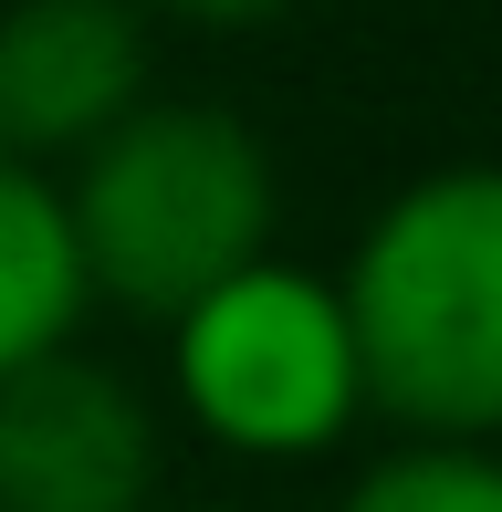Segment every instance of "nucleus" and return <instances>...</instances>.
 Instances as JSON below:
<instances>
[{"label": "nucleus", "mask_w": 502, "mask_h": 512, "mask_svg": "<svg viewBox=\"0 0 502 512\" xmlns=\"http://www.w3.org/2000/svg\"><path fill=\"white\" fill-rule=\"evenodd\" d=\"M136 11H168V21H199V32H251V21H283L293 0H136Z\"/></svg>", "instance_id": "6e6552de"}, {"label": "nucleus", "mask_w": 502, "mask_h": 512, "mask_svg": "<svg viewBox=\"0 0 502 512\" xmlns=\"http://www.w3.org/2000/svg\"><path fill=\"white\" fill-rule=\"evenodd\" d=\"M168 398L231 460H262V471L335 460L367 418V366H356V324H346L335 272L262 251L231 283H210L199 304H178L168 314Z\"/></svg>", "instance_id": "7ed1b4c3"}, {"label": "nucleus", "mask_w": 502, "mask_h": 512, "mask_svg": "<svg viewBox=\"0 0 502 512\" xmlns=\"http://www.w3.org/2000/svg\"><path fill=\"white\" fill-rule=\"evenodd\" d=\"M335 293L367 366V418L408 439H502V157L398 178Z\"/></svg>", "instance_id": "f257e3e1"}, {"label": "nucleus", "mask_w": 502, "mask_h": 512, "mask_svg": "<svg viewBox=\"0 0 502 512\" xmlns=\"http://www.w3.org/2000/svg\"><path fill=\"white\" fill-rule=\"evenodd\" d=\"M84 314H95V283H84L74 220H63V178L0 147V377L74 345Z\"/></svg>", "instance_id": "423d86ee"}, {"label": "nucleus", "mask_w": 502, "mask_h": 512, "mask_svg": "<svg viewBox=\"0 0 502 512\" xmlns=\"http://www.w3.org/2000/svg\"><path fill=\"white\" fill-rule=\"evenodd\" d=\"M157 95L136 0H11L0 11V147L74 168L126 105Z\"/></svg>", "instance_id": "39448f33"}, {"label": "nucleus", "mask_w": 502, "mask_h": 512, "mask_svg": "<svg viewBox=\"0 0 502 512\" xmlns=\"http://www.w3.org/2000/svg\"><path fill=\"white\" fill-rule=\"evenodd\" d=\"M168 502V429L105 356H53L0 377V512H157Z\"/></svg>", "instance_id": "20e7f679"}, {"label": "nucleus", "mask_w": 502, "mask_h": 512, "mask_svg": "<svg viewBox=\"0 0 502 512\" xmlns=\"http://www.w3.org/2000/svg\"><path fill=\"white\" fill-rule=\"evenodd\" d=\"M63 220H74L95 304L168 324L210 283L272 251L283 220V168L231 105H126L95 147L63 168Z\"/></svg>", "instance_id": "f03ea898"}, {"label": "nucleus", "mask_w": 502, "mask_h": 512, "mask_svg": "<svg viewBox=\"0 0 502 512\" xmlns=\"http://www.w3.org/2000/svg\"><path fill=\"white\" fill-rule=\"evenodd\" d=\"M335 512H502V439H398L335 492Z\"/></svg>", "instance_id": "0eeeda50"}, {"label": "nucleus", "mask_w": 502, "mask_h": 512, "mask_svg": "<svg viewBox=\"0 0 502 512\" xmlns=\"http://www.w3.org/2000/svg\"><path fill=\"white\" fill-rule=\"evenodd\" d=\"M157 512H241V502H157Z\"/></svg>", "instance_id": "1a4fd4ad"}]
</instances>
